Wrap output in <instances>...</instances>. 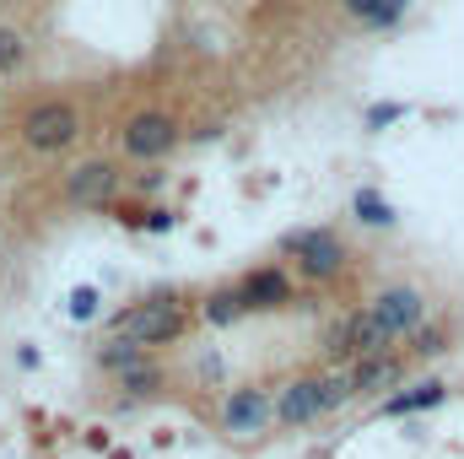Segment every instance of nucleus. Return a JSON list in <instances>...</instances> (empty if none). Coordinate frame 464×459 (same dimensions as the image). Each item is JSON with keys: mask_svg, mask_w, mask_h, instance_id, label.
<instances>
[{"mask_svg": "<svg viewBox=\"0 0 464 459\" xmlns=\"http://www.w3.org/2000/svg\"><path fill=\"white\" fill-rule=\"evenodd\" d=\"M189 330V308L179 303V292H157V298H140L135 308H124L114 319V336H130L140 346H168Z\"/></svg>", "mask_w": 464, "mask_h": 459, "instance_id": "obj_1", "label": "nucleus"}, {"mask_svg": "<svg viewBox=\"0 0 464 459\" xmlns=\"http://www.w3.org/2000/svg\"><path fill=\"white\" fill-rule=\"evenodd\" d=\"M281 249L286 254H297V270L308 276V281H335L341 270H346V243H341V232L330 228H303V232H286L281 238Z\"/></svg>", "mask_w": 464, "mask_h": 459, "instance_id": "obj_2", "label": "nucleus"}, {"mask_svg": "<svg viewBox=\"0 0 464 459\" xmlns=\"http://www.w3.org/2000/svg\"><path fill=\"white\" fill-rule=\"evenodd\" d=\"M119 146H124V157H135V162H157V157H168V151L179 146V119L162 114V109H140V114L124 119Z\"/></svg>", "mask_w": 464, "mask_h": 459, "instance_id": "obj_3", "label": "nucleus"}, {"mask_svg": "<svg viewBox=\"0 0 464 459\" xmlns=\"http://www.w3.org/2000/svg\"><path fill=\"white\" fill-rule=\"evenodd\" d=\"M82 135V109L76 103H38L22 114V141L33 151H65Z\"/></svg>", "mask_w": 464, "mask_h": 459, "instance_id": "obj_4", "label": "nucleus"}, {"mask_svg": "<svg viewBox=\"0 0 464 459\" xmlns=\"http://www.w3.org/2000/svg\"><path fill=\"white\" fill-rule=\"evenodd\" d=\"M372 314H378V325H383L394 341H411V336L427 325V298H421V287L394 281V287H383V292L372 298Z\"/></svg>", "mask_w": 464, "mask_h": 459, "instance_id": "obj_5", "label": "nucleus"}, {"mask_svg": "<svg viewBox=\"0 0 464 459\" xmlns=\"http://www.w3.org/2000/svg\"><path fill=\"white\" fill-rule=\"evenodd\" d=\"M270 422H276V400H270L265 389H254V384L227 389V400H222V427H227L232 438H259Z\"/></svg>", "mask_w": 464, "mask_h": 459, "instance_id": "obj_6", "label": "nucleus"}, {"mask_svg": "<svg viewBox=\"0 0 464 459\" xmlns=\"http://www.w3.org/2000/svg\"><path fill=\"white\" fill-rule=\"evenodd\" d=\"M65 195L76 200V206H109L119 195V168L114 162H82V168H71V179H65Z\"/></svg>", "mask_w": 464, "mask_h": 459, "instance_id": "obj_7", "label": "nucleus"}, {"mask_svg": "<svg viewBox=\"0 0 464 459\" xmlns=\"http://www.w3.org/2000/svg\"><path fill=\"white\" fill-rule=\"evenodd\" d=\"M324 416V400H319V378H292L281 395H276V422L281 427H308Z\"/></svg>", "mask_w": 464, "mask_h": 459, "instance_id": "obj_8", "label": "nucleus"}, {"mask_svg": "<svg viewBox=\"0 0 464 459\" xmlns=\"http://www.w3.org/2000/svg\"><path fill=\"white\" fill-rule=\"evenodd\" d=\"M237 292H243L248 314H270V308H286V303H292V281H286V270H276V265L248 270Z\"/></svg>", "mask_w": 464, "mask_h": 459, "instance_id": "obj_9", "label": "nucleus"}, {"mask_svg": "<svg viewBox=\"0 0 464 459\" xmlns=\"http://www.w3.org/2000/svg\"><path fill=\"white\" fill-rule=\"evenodd\" d=\"M394 346V336L378 325V314L372 308H356V314H346V362H356V356H383Z\"/></svg>", "mask_w": 464, "mask_h": 459, "instance_id": "obj_10", "label": "nucleus"}, {"mask_svg": "<svg viewBox=\"0 0 464 459\" xmlns=\"http://www.w3.org/2000/svg\"><path fill=\"white\" fill-rule=\"evenodd\" d=\"M405 378V362L394 356V351H383V356H356L351 362V389L356 395H383V389H394Z\"/></svg>", "mask_w": 464, "mask_h": 459, "instance_id": "obj_11", "label": "nucleus"}, {"mask_svg": "<svg viewBox=\"0 0 464 459\" xmlns=\"http://www.w3.org/2000/svg\"><path fill=\"white\" fill-rule=\"evenodd\" d=\"M443 400H449V384H443V378H421V384L389 395V400L378 405V416H416V411H432V405H443Z\"/></svg>", "mask_w": 464, "mask_h": 459, "instance_id": "obj_12", "label": "nucleus"}, {"mask_svg": "<svg viewBox=\"0 0 464 459\" xmlns=\"http://www.w3.org/2000/svg\"><path fill=\"white\" fill-rule=\"evenodd\" d=\"M351 217H356L362 228H394V222H400L394 200H389L383 190H372V184H362V190L351 195Z\"/></svg>", "mask_w": 464, "mask_h": 459, "instance_id": "obj_13", "label": "nucleus"}, {"mask_svg": "<svg viewBox=\"0 0 464 459\" xmlns=\"http://www.w3.org/2000/svg\"><path fill=\"white\" fill-rule=\"evenodd\" d=\"M162 384H168V378H162V367H157V362H146V356H140L135 367H124V373H119V389H124L130 400H151V395H162Z\"/></svg>", "mask_w": 464, "mask_h": 459, "instance_id": "obj_14", "label": "nucleus"}, {"mask_svg": "<svg viewBox=\"0 0 464 459\" xmlns=\"http://www.w3.org/2000/svg\"><path fill=\"white\" fill-rule=\"evenodd\" d=\"M200 314H206V325L227 330V325H237V319L248 314V303H243V292H237V287H222V292H211V298H206V308H200Z\"/></svg>", "mask_w": 464, "mask_h": 459, "instance_id": "obj_15", "label": "nucleus"}, {"mask_svg": "<svg viewBox=\"0 0 464 459\" xmlns=\"http://www.w3.org/2000/svg\"><path fill=\"white\" fill-rule=\"evenodd\" d=\"M140 356H146V346H140V341H130V336H109V341L98 346V367H109L114 378L124 373V367H135Z\"/></svg>", "mask_w": 464, "mask_h": 459, "instance_id": "obj_16", "label": "nucleus"}, {"mask_svg": "<svg viewBox=\"0 0 464 459\" xmlns=\"http://www.w3.org/2000/svg\"><path fill=\"white\" fill-rule=\"evenodd\" d=\"M65 314H71V325H92L98 314H103V292L87 281V287H71V298H65Z\"/></svg>", "mask_w": 464, "mask_h": 459, "instance_id": "obj_17", "label": "nucleus"}, {"mask_svg": "<svg viewBox=\"0 0 464 459\" xmlns=\"http://www.w3.org/2000/svg\"><path fill=\"white\" fill-rule=\"evenodd\" d=\"M319 400H324V416L341 411L346 400H356V389H351V367L346 373H324V378H319Z\"/></svg>", "mask_w": 464, "mask_h": 459, "instance_id": "obj_18", "label": "nucleus"}, {"mask_svg": "<svg viewBox=\"0 0 464 459\" xmlns=\"http://www.w3.org/2000/svg\"><path fill=\"white\" fill-rule=\"evenodd\" d=\"M27 65V38L16 27H0V76H16Z\"/></svg>", "mask_w": 464, "mask_h": 459, "instance_id": "obj_19", "label": "nucleus"}, {"mask_svg": "<svg viewBox=\"0 0 464 459\" xmlns=\"http://www.w3.org/2000/svg\"><path fill=\"white\" fill-rule=\"evenodd\" d=\"M443 351H449V330H443V325H421V330L411 336V356H421V362H427V356H443Z\"/></svg>", "mask_w": 464, "mask_h": 459, "instance_id": "obj_20", "label": "nucleus"}, {"mask_svg": "<svg viewBox=\"0 0 464 459\" xmlns=\"http://www.w3.org/2000/svg\"><path fill=\"white\" fill-rule=\"evenodd\" d=\"M405 11H411V0H378V11H372L362 27H372V33H389V27H400V22H405Z\"/></svg>", "mask_w": 464, "mask_h": 459, "instance_id": "obj_21", "label": "nucleus"}, {"mask_svg": "<svg viewBox=\"0 0 464 459\" xmlns=\"http://www.w3.org/2000/svg\"><path fill=\"white\" fill-rule=\"evenodd\" d=\"M405 114H411L405 103H372V109L362 114V124H367V130L378 135V130H389V124H400V119H405Z\"/></svg>", "mask_w": 464, "mask_h": 459, "instance_id": "obj_22", "label": "nucleus"}, {"mask_svg": "<svg viewBox=\"0 0 464 459\" xmlns=\"http://www.w3.org/2000/svg\"><path fill=\"white\" fill-rule=\"evenodd\" d=\"M135 228L140 232H173L179 228V211H168V206H146V211L135 217Z\"/></svg>", "mask_w": 464, "mask_h": 459, "instance_id": "obj_23", "label": "nucleus"}, {"mask_svg": "<svg viewBox=\"0 0 464 459\" xmlns=\"http://www.w3.org/2000/svg\"><path fill=\"white\" fill-rule=\"evenodd\" d=\"M324 351H330L335 362H346V356H341V351H346V319H335V325L324 330Z\"/></svg>", "mask_w": 464, "mask_h": 459, "instance_id": "obj_24", "label": "nucleus"}, {"mask_svg": "<svg viewBox=\"0 0 464 459\" xmlns=\"http://www.w3.org/2000/svg\"><path fill=\"white\" fill-rule=\"evenodd\" d=\"M341 11H346L351 22H367V16L378 11V0H341Z\"/></svg>", "mask_w": 464, "mask_h": 459, "instance_id": "obj_25", "label": "nucleus"}, {"mask_svg": "<svg viewBox=\"0 0 464 459\" xmlns=\"http://www.w3.org/2000/svg\"><path fill=\"white\" fill-rule=\"evenodd\" d=\"M16 367L33 373V367H38V346H16Z\"/></svg>", "mask_w": 464, "mask_h": 459, "instance_id": "obj_26", "label": "nucleus"}, {"mask_svg": "<svg viewBox=\"0 0 464 459\" xmlns=\"http://www.w3.org/2000/svg\"><path fill=\"white\" fill-rule=\"evenodd\" d=\"M114 459H135V454H130V449H114Z\"/></svg>", "mask_w": 464, "mask_h": 459, "instance_id": "obj_27", "label": "nucleus"}]
</instances>
